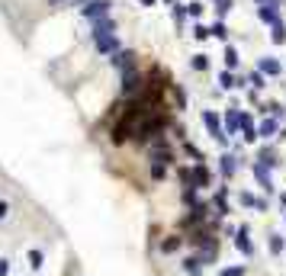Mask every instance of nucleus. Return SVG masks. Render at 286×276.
Returning a JSON list of instances; mask_svg holds the SVG:
<instances>
[{"label": "nucleus", "instance_id": "f257e3e1", "mask_svg": "<svg viewBox=\"0 0 286 276\" xmlns=\"http://www.w3.org/2000/svg\"><path fill=\"white\" fill-rule=\"evenodd\" d=\"M106 10H110V0H97V3H87L84 6V16L97 19V16H106Z\"/></svg>", "mask_w": 286, "mask_h": 276}, {"label": "nucleus", "instance_id": "f03ea898", "mask_svg": "<svg viewBox=\"0 0 286 276\" xmlns=\"http://www.w3.org/2000/svg\"><path fill=\"white\" fill-rule=\"evenodd\" d=\"M142 3H145V6H151V3H154V0H142Z\"/></svg>", "mask_w": 286, "mask_h": 276}, {"label": "nucleus", "instance_id": "7ed1b4c3", "mask_svg": "<svg viewBox=\"0 0 286 276\" xmlns=\"http://www.w3.org/2000/svg\"><path fill=\"white\" fill-rule=\"evenodd\" d=\"M74 3H87V0H74Z\"/></svg>", "mask_w": 286, "mask_h": 276}]
</instances>
